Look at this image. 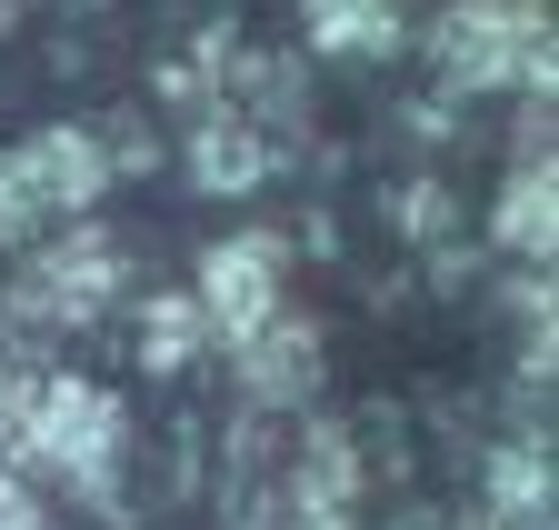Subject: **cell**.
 I'll return each instance as SVG.
<instances>
[{
    "label": "cell",
    "mask_w": 559,
    "mask_h": 530,
    "mask_svg": "<svg viewBox=\"0 0 559 530\" xmlns=\"http://www.w3.org/2000/svg\"><path fill=\"white\" fill-rule=\"evenodd\" d=\"M190 161H200V180H210V190H240V180H260V170H270V151H260V130H250V120H210Z\"/></svg>",
    "instance_id": "8"
},
{
    "label": "cell",
    "mask_w": 559,
    "mask_h": 530,
    "mask_svg": "<svg viewBox=\"0 0 559 530\" xmlns=\"http://www.w3.org/2000/svg\"><path fill=\"white\" fill-rule=\"evenodd\" d=\"M240 370H250V390H260V411H300V390H310V370H320V341L280 310L260 341H240Z\"/></svg>",
    "instance_id": "6"
},
{
    "label": "cell",
    "mask_w": 559,
    "mask_h": 530,
    "mask_svg": "<svg viewBox=\"0 0 559 530\" xmlns=\"http://www.w3.org/2000/svg\"><path fill=\"white\" fill-rule=\"evenodd\" d=\"M91 201H100V151H91V130H31V141L0 151V240L70 231Z\"/></svg>",
    "instance_id": "2"
},
{
    "label": "cell",
    "mask_w": 559,
    "mask_h": 530,
    "mask_svg": "<svg viewBox=\"0 0 559 530\" xmlns=\"http://www.w3.org/2000/svg\"><path fill=\"white\" fill-rule=\"evenodd\" d=\"M360 471L349 440L310 411H260L230 440V530H349Z\"/></svg>",
    "instance_id": "1"
},
{
    "label": "cell",
    "mask_w": 559,
    "mask_h": 530,
    "mask_svg": "<svg viewBox=\"0 0 559 530\" xmlns=\"http://www.w3.org/2000/svg\"><path fill=\"white\" fill-rule=\"evenodd\" d=\"M549 201H559V180H549V151H530L500 190V240L510 250H549Z\"/></svg>",
    "instance_id": "7"
},
{
    "label": "cell",
    "mask_w": 559,
    "mask_h": 530,
    "mask_svg": "<svg viewBox=\"0 0 559 530\" xmlns=\"http://www.w3.org/2000/svg\"><path fill=\"white\" fill-rule=\"evenodd\" d=\"M110 291H120V240L110 231H60L21 271V291H11V330H21V341H40V330H81V320H100Z\"/></svg>",
    "instance_id": "4"
},
{
    "label": "cell",
    "mask_w": 559,
    "mask_h": 530,
    "mask_svg": "<svg viewBox=\"0 0 559 530\" xmlns=\"http://www.w3.org/2000/svg\"><path fill=\"white\" fill-rule=\"evenodd\" d=\"M190 341H200V310H190V301H160V310H151V361H160V370H180V361H190Z\"/></svg>",
    "instance_id": "9"
},
{
    "label": "cell",
    "mask_w": 559,
    "mask_h": 530,
    "mask_svg": "<svg viewBox=\"0 0 559 530\" xmlns=\"http://www.w3.org/2000/svg\"><path fill=\"white\" fill-rule=\"evenodd\" d=\"M440 71L460 91L549 81V0H460V11L440 21Z\"/></svg>",
    "instance_id": "3"
},
{
    "label": "cell",
    "mask_w": 559,
    "mask_h": 530,
    "mask_svg": "<svg viewBox=\"0 0 559 530\" xmlns=\"http://www.w3.org/2000/svg\"><path fill=\"white\" fill-rule=\"evenodd\" d=\"M200 330H221V341L240 351V341H260V330L280 320V240H221V250H210L200 260Z\"/></svg>",
    "instance_id": "5"
}]
</instances>
